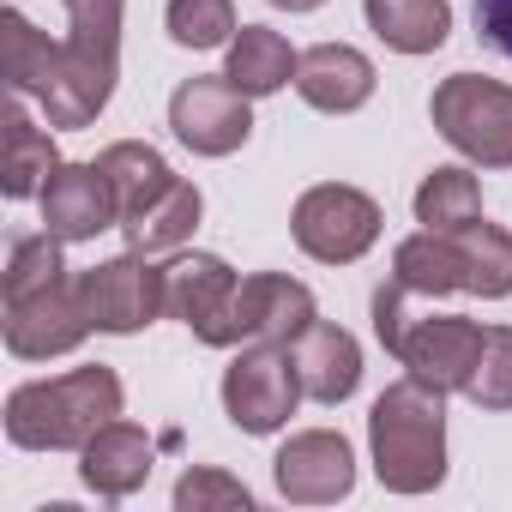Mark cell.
Returning <instances> with one entry per match:
<instances>
[{
    "label": "cell",
    "instance_id": "obj_1",
    "mask_svg": "<svg viewBox=\"0 0 512 512\" xmlns=\"http://www.w3.org/2000/svg\"><path fill=\"white\" fill-rule=\"evenodd\" d=\"M127 392L115 368L91 362L55 380H31L7 398V440L19 452H85L91 434H103L121 416Z\"/></svg>",
    "mask_w": 512,
    "mask_h": 512
},
{
    "label": "cell",
    "instance_id": "obj_2",
    "mask_svg": "<svg viewBox=\"0 0 512 512\" xmlns=\"http://www.w3.org/2000/svg\"><path fill=\"white\" fill-rule=\"evenodd\" d=\"M374 476L392 494H434L446 482V392L398 380L368 410Z\"/></svg>",
    "mask_w": 512,
    "mask_h": 512
},
{
    "label": "cell",
    "instance_id": "obj_3",
    "mask_svg": "<svg viewBox=\"0 0 512 512\" xmlns=\"http://www.w3.org/2000/svg\"><path fill=\"white\" fill-rule=\"evenodd\" d=\"M320 320L314 290L284 278V272H253L235 284V296L193 332L211 350H241V344H296Z\"/></svg>",
    "mask_w": 512,
    "mask_h": 512
},
{
    "label": "cell",
    "instance_id": "obj_4",
    "mask_svg": "<svg viewBox=\"0 0 512 512\" xmlns=\"http://www.w3.org/2000/svg\"><path fill=\"white\" fill-rule=\"evenodd\" d=\"M428 115L440 139L476 169H512V85L482 73H452L434 85Z\"/></svg>",
    "mask_w": 512,
    "mask_h": 512
},
{
    "label": "cell",
    "instance_id": "obj_5",
    "mask_svg": "<svg viewBox=\"0 0 512 512\" xmlns=\"http://www.w3.org/2000/svg\"><path fill=\"white\" fill-rule=\"evenodd\" d=\"M302 374L290 344H241L223 368V410L241 434H278L302 404Z\"/></svg>",
    "mask_w": 512,
    "mask_h": 512
},
{
    "label": "cell",
    "instance_id": "obj_6",
    "mask_svg": "<svg viewBox=\"0 0 512 512\" xmlns=\"http://www.w3.org/2000/svg\"><path fill=\"white\" fill-rule=\"evenodd\" d=\"M290 235L308 260L320 266H356L362 253L380 241V205L362 193V187H344V181H320L296 199L290 211Z\"/></svg>",
    "mask_w": 512,
    "mask_h": 512
},
{
    "label": "cell",
    "instance_id": "obj_7",
    "mask_svg": "<svg viewBox=\"0 0 512 512\" xmlns=\"http://www.w3.org/2000/svg\"><path fill=\"white\" fill-rule=\"evenodd\" d=\"M79 296L97 332L109 338H133L163 314V278L157 266H145V253H121V260H103L91 272H79Z\"/></svg>",
    "mask_w": 512,
    "mask_h": 512
},
{
    "label": "cell",
    "instance_id": "obj_8",
    "mask_svg": "<svg viewBox=\"0 0 512 512\" xmlns=\"http://www.w3.org/2000/svg\"><path fill=\"white\" fill-rule=\"evenodd\" d=\"M272 482L290 506H332L356 488V452L338 428H302L278 446Z\"/></svg>",
    "mask_w": 512,
    "mask_h": 512
},
{
    "label": "cell",
    "instance_id": "obj_9",
    "mask_svg": "<svg viewBox=\"0 0 512 512\" xmlns=\"http://www.w3.org/2000/svg\"><path fill=\"white\" fill-rule=\"evenodd\" d=\"M247 103H253V97L235 91L223 73H217V79H187V85L169 97V127H175V139H181L187 151H199V157H229V151H241L247 133H253V109H247Z\"/></svg>",
    "mask_w": 512,
    "mask_h": 512
},
{
    "label": "cell",
    "instance_id": "obj_10",
    "mask_svg": "<svg viewBox=\"0 0 512 512\" xmlns=\"http://www.w3.org/2000/svg\"><path fill=\"white\" fill-rule=\"evenodd\" d=\"M91 314L79 296V278H61L25 302H7V350L19 362H49V356H73L91 338Z\"/></svg>",
    "mask_w": 512,
    "mask_h": 512
},
{
    "label": "cell",
    "instance_id": "obj_11",
    "mask_svg": "<svg viewBox=\"0 0 512 512\" xmlns=\"http://www.w3.org/2000/svg\"><path fill=\"white\" fill-rule=\"evenodd\" d=\"M482 332L488 326H476L464 314H416L404 326V338L392 344V356L410 368V380H422L434 392H464L470 368L482 356Z\"/></svg>",
    "mask_w": 512,
    "mask_h": 512
},
{
    "label": "cell",
    "instance_id": "obj_12",
    "mask_svg": "<svg viewBox=\"0 0 512 512\" xmlns=\"http://www.w3.org/2000/svg\"><path fill=\"white\" fill-rule=\"evenodd\" d=\"M121 223V205H115V187L103 175V163H61L43 187V229L55 241H97L103 229Z\"/></svg>",
    "mask_w": 512,
    "mask_h": 512
},
{
    "label": "cell",
    "instance_id": "obj_13",
    "mask_svg": "<svg viewBox=\"0 0 512 512\" xmlns=\"http://www.w3.org/2000/svg\"><path fill=\"white\" fill-rule=\"evenodd\" d=\"M296 91L320 115H356L374 97V61L350 43H314L296 67Z\"/></svg>",
    "mask_w": 512,
    "mask_h": 512
},
{
    "label": "cell",
    "instance_id": "obj_14",
    "mask_svg": "<svg viewBox=\"0 0 512 512\" xmlns=\"http://www.w3.org/2000/svg\"><path fill=\"white\" fill-rule=\"evenodd\" d=\"M290 356H296L302 392H308L314 404H344V398H356V386H362V344H356L344 326L314 320V326L290 344Z\"/></svg>",
    "mask_w": 512,
    "mask_h": 512
},
{
    "label": "cell",
    "instance_id": "obj_15",
    "mask_svg": "<svg viewBox=\"0 0 512 512\" xmlns=\"http://www.w3.org/2000/svg\"><path fill=\"white\" fill-rule=\"evenodd\" d=\"M157 278H163V320H181V326H205L229 296H235V272L217 260V253H169V260L157 266Z\"/></svg>",
    "mask_w": 512,
    "mask_h": 512
},
{
    "label": "cell",
    "instance_id": "obj_16",
    "mask_svg": "<svg viewBox=\"0 0 512 512\" xmlns=\"http://www.w3.org/2000/svg\"><path fill=\"white\" fill-rule=\"evenodd\" d=\"M79 476L97 500H127L133 488H145L151 476V434L133 422H109L103 434H91V446L79 452Z\"/></svg>",
    "mask_w": 512,
    "mask_h": 512
},
{
    "label": "cell",
    "instance_id": "obj_17",
    "mask_svg": "<svg viewBox=\"0 0 512 512\" xmlns=\"http://www.w3.org/2000/svg\"><path fill=\"white\" fill-rule=\"evenodd\" d=\"M296 67H302V55H296L272 25H241V31L229 37L223 79H229L235 91H247V97H272V91H284V85L296 79Z\"/></svg>",
    "mask_w": 512,
    "mask_h": 512
},
{
    "label": "cell",
    "instance_id": "obj_18",
    "mask_svg": "<svg viewBox=\"0 0 512 512\" xmlns=\"http://www.w3.org/2000/svg\"><path fill=\"white\" fill-rule=\"evenodd\" d=\"M362 13L392 55H434L452 37V0H362Z\"/></svg>",
    "mask_w": 512,
    "mask_h": 512
},
{
    "label": "cell",
    "instance_id": "obj_19",
    "mask_svg": "<svg viewBox=\"0 0 512 512\" xmlns=\"http://www.w3.org/2000/svg\"><path fill=\"white\" fill-rule=\"evenodd\" d=\"M55 169H61L55 139L13 97V109H7V145H0V193H7V199H43V187H49Z\"/></svg>",
    "mask_w": 512,
    "mask_h": 512
},
{
    "label": "cell",
    "instance_id": "obj_20",
    "mask_svg": "<svg viewBox=\"0 0 512 512\" xmlns=\"http://www.w3.org/2000/svg\"><path fill=\"white\" fill-rule=\"evenodd\" d=\"M199 211H205V199H199V187L193 181H169L145 211H133L127 223H121V235H127V247L133 253H175V247H187L193 241V229H199Z\"/></svg>",
    "mask_w": 512,
    "mask_h": 512
},
{
    "label": "cell",
    "instance_id": "obj_21",
    "mask_svg": "<svg viewBox=\"0 0 512 512\" xmlns=\"http://www.w3.org/2000/svg\"><path fill=\"white\" fill-rule=\"evenodd\" d=\"M392 278H398L404 290L428 296V302L464 290V247H458V235L422 229V235L398 241V253H392Z\"/></svg>",
    "mask_w": 512,
    "mask_h": 512
},
{
    "label": "cell",
    "instance_id": "obj_22",
    "mask_svg": "<svg viewBox=\"0 0 512 512\" xmlns=\"http://www.w3.org/2000/svg\"><path fill=\"white\" fill-rule=\"evenodd\" d=\"M97 163H103V175H109V187H115L121 223H127L133 211H145V205L175 181V169L163 163V151H157V145H145V139H115Z\"/></svg>",
    "mask_w": 512,
    "mask_h": 512
},
{
    "label": "cell",
    "instance_id": "obj_23",
    "mask_svg": "<svg viewBox=\"0 0 512 512\" xmlns=\"http://www.w3.org/2000/svg\"><path fill=\"white\" fill-rule=\"evenodd\" d=\"M0 61H7V85L13 97H43L55 67H61V43H49L25 13H0Z\"/></svg>",
    "mask_w": 512,
    "mask_h": 512
},
{
    "label": "cell",
    "instance_id": "obj_24",
    "mask_svg": "<svg viewBox=\"0 0 512 512\" xmlns=\"http://www.w3.org/2000/svg\"><path fill=\"white\" fill-rule=\"evenodd\" d=\"M476 217H482V181H476L470 169L446 163V169L422 175V187H416V223H422V229L458 235V229H470Z\"/></svg>",
    "mask_w": 512,
    "mask_h": 512
},
{
    "label": "cell",
    "instance_id": "obj_25",
    "mask_svg": "<svg viewBox=\"0 0 512 512\" xmlns=\"http://www.w3.org/2000/svg\"><path fill=\"white\" fill-rule=\"evenodd\" d=\"M458 247H464V290L482 296V302H500L512 296V235L494 229V223H470L458 229Z\"/></svg>",
    "mask_w": 512,
    "mask_h": 512
},
{
    "label": "cell",
    "instance_id": "obj_26",
    "mask_svg": "<svg viewBox=\"0 0 512 512\" xmlns=\"http://www.w3.org/2000/svg\"><path fill=\"white\" fill-rule=\"evenodd\" d=\"M121 13H127V0H67V19H73L67 49L85 61L121 67Z\"/></svg>",
    "mask_w": 512,
    "mask_h": 512
},
{
    "label": "cell",
    "instance_id": "obj_27",
    "mask_svg": "<svg viewBox=\"0 0 512 512\" xmlns=\"http://www.w3.org/2000/svg\"><path fill=\"white\" fill-rule=\"evenodd\" d=\"M61 247H67V241H55L49 229L13 241V253H7V302H25V296H37V290H49V284L67 278Z\"/></svg>",
    "mask_w": 512,
    "mask_h": 512
},
{
    "label": "cell",
    "instance_id": "obj_28",
    "mask_svg": "<svg viewBox=\"0 0 512 512\" xmlns=\"http://www.w3.org/2000/svg\"><path fill=\"white\" fill-rule=\"evenodd\" d=\"M464 398L476 410H512V326H488L482 332V356L470 368Z\"/></svg>",
    "mask_w": 512,
    "mask_h": 512
},
{
    "label": "cell",
    "instance_id": "obj_29",
    "mask_svg": "<svg viewBox=\"0 0 512 512\" xmlns=\"http://www.w3.org/2000/svg\"><path fill=\"white\" fill-rule=\"evenodd\" d=\"M169 37L181 49H229L235 37V0H169Z\"/></svg>",
    "mask_w": 512,
    "mask_h": 512
},
{
    "label": "cell",
    "instance_id": "obj_30",
    "mask_svg": "<svg viewBox=\"0 0 512 512\" xmlns=\"http://www.w3.org/2000/svg\"><path fill=\"white\" fill-rule=\"evenodd\" d=\"M175 506L181 512H247L253 506V494H247V482H235L229 470H187L181 482H175Z\"/></svg>",
    "mask_w": 512,
    "mask_h": 512
},
{
    "label": "cell",
    "instance_id": "obj_31",
    "mask_svg": "<svg viewBox=\"0 0 512 512\" xmlns=\"http://www.w3.org/2000/svg\"><path fill=\"white\" fill-rule=\"evenodd\" d=\"M476 37L512 61V0H476Z\"/></svg>",
    "mask_w": 512,
    "mask_h": 512
},
{
    "label": "cell",
    "instance_id": "obj_32",
    "mask_svg": "<svg viewBox=\"0 0 512 512\" xmlns=\"http://www.w3.org/2000/svg\"><path fill=\"white\" fill-rule=\"evenodd\" d=\"M272 7H284V13H314V7H326V0H272Z\"/></svg>",
    "mask_w": 512,
    "mask_h": 512
}]
</instances>
